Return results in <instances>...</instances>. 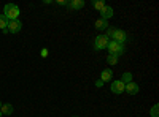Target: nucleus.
Listing matches in <instances>:
<instances>
[{
    "label": "nucleus",
    "mask_w": 159,
    "mask_h": 117,
    "mask_svg": "<svg viewBox=\"0 0 159 117\" xmlns=\"http://www.w3.org/2000/svg\"><path fill=\"white\" fill-rule=\"evenodd\" d=\"M21 15V11H19V6L15 5V3H7L5 8H3V16L8 19V21H15L18 19Z\"/></svg>",
    "instance_id": "obj_1"
},
{
    "label": "nucleus",
    "mask_w": 159,
    "mask_h": 117,
    "mask_svg": "<svg viewBox=\"0 0 159 117\" xmlns=\"http://www.w3.org/2000/svg\"><path fill=\"white\" fill-rule=\"evenodd\" d=\"M107 49H108V52H110L111 56H116V57L123 56V54L126 52L124 44H119V43H116V41H113V40H111V41H108Z\"/></svg>",
    "instance_id": "obj_2"
},
{
    "label": "nucleus",
    "mask_w": 159,
    "mask_h": 117,
    "mask_svg": "<svg viewBox=\"0 0 159 117\" xmlns=\"http://www.w3.org/2000/svg\"><path fill=\"white\" fill-rule=\"evenodd\" d=\"M108 41H110V38H107L105 35H99V36H96V40H94V49H96V51L107 49Z\"/></svg>",
    "instance_id": "obj_3"
},
{
    "label": "nucleus",
    "mask_w": 159,
    "mask_h": 117,
    "mask_svg": "<svg viewBox=\"0 0 159 117\" xmlns=\"http://www.w3.org/2000/svg\"><path fill=\"white\" fill-rule=\"evenodd\" d=\"M111 38H113V41H116V43H119V44H124V41L127 40V35H126V32H124V30L115 29V32H113Z\"/></svg>",
    "instance_id": "obj_4"
},
{
    "label": "nucleus",
    "mask_w": 159,
    "mask_h": 117,
    "mask_svg": "<svg viewBox=\"0 0 159 117\" xmlns=\"http://www.w3.org/2000/svg\"><path fill=\"white\" fill-rule=\"evenodd\" d=\"M21 29H22V22H21L19 19L8 21V27H7V30H8L10 33H18V32H21Z\"/></svg>",
    "instance_id": "obj_5"
},
{
    "label": "nucleus",
    "mask_w": 159,
    "mask_h": 117,
    "mask_svg": "<svg viewBox=\"0 0 159 117\" xmlns=\"http://www.w3.org/2000/svg\"><path fill=\"white\" fill-rule=\"evenodd\" d=\"M110 90H111V94L119 95V94H123V92H124V84L119 81V79H118V81H113L111 86H110Z\"/></svg>",
    "instance_id": "obj_6"
},
{
    "label": "nucleus",
    "mask_w": 159,
    "mask_h": 117,
    "mask_svg": "<svg viewBox=\"0 0 159 117\" xmlns=\"http://www.w3.org/2000/svg\"><path fill=\"white\" fill-rule=\"evenodd\" d=\"M124 92H127L129 95H137L139 94V86L132 81V82H129V84L124 86Z\"/></svg>",
    "instance_id": "obj_7"
},
{
    "label": "nucleus",
    "mask_w": 159,
    "mask_h": 117,
    "mask_svg": "<svg viewBox=\"0 0 159 117\" xmlns=\"http://www.w3.org/2000/svg\"><path fill=\"white\" fill-rule=\"evenodd\" d=\"M113 15H115V11H113V8L111 6H105L102 11H100V19H105V21H108L110 18H113Z\"/></svg>",
    "instance_id": "obj_8"
},
{
    "label": "nucleus",
    "mask_w": 159,
    "mask_h": 117,
    "mask_svg": "<svg viewBox=\"0 0 159 117\" xmlns=\"http://www.w3.org/2000/svg\"><path fill=\"white\" fill-rule=\"evenodd\" d=\"M111 76H113L111 68H105V70L102 71V74H100V81H102V82H108V81H111Z\"/></svg>",
    "instance_id": "obj_9"
},
{
    "label": "nucleus",
    "mask_w": 159,
    "mask_h": 117,
    "mask_svg": "<svg viewBox=\"0 0 159 117\" xmlns=\"http://www.w3.org/2000/svg\"><path fill=\"white\" fill-rule=\"evenodd\" d=\"M67 6H70L72 10H81L84 6V2L83 0H72V2H69Z\"/></svg>",
    "instance_id": "obj_10"
},
{
    "label": "nucleus",
    "mask_w": 159,
    "mask_h": 117,
    "mask_svg": "<svg viewBox=\"0 0 159 117\" xmlns=\"http://www.w3.org/2000/svg\"><path fill=\"white\" fill-rule=\"evenodd\" d=\"M96 29H97V30H107V29H108V21L97 19V21H96Z\"/></svg>",
    "instance_id": "obj_11"
},
{
    "label": "nucleus",
    "mask_w": 159,
    "mask_h": 117,
    "mask_svg": "<svg viewBox=\"0 0 159 117\" xmlns=\"http://www.w3.org/2000/svg\"><path fill=\"white\" fill-rule=\"evenodd\" d=\"M0 112H2V115H10L13 114V106L8 105V103H3L2 108H0Z\"/></svg>",
    "instance_id": "obj_12"
},
{
    "label": "nucleus",
    "mask_w": 159,
    "mask_h": 117,
    "mask_svg": "<svg viewBox=\"0 0 159 117\" xmlns=\"http://www.w3.org/2000/svg\"><path fill=\"white\" fill-rule=\"evenodd\" d=\"M119 81H121L124 86H126V84H129V82H132V73H129V71L123 73V76H121V79H119Z\"/></svg>",
    "instance_id": "obj_13"
},
{
    "label": "nucleus",
    "mask_w": 159,
    "mask_h": 117,
    "mask_svg": "<svg viewBox=\"0 0 159 117\" xmlns=\"http://www.w3.org/2000/svg\"><path fill=\"white\" fill-rule=\"evenodd\" d=\"M92 6H94L96 10H99V13L105 8V6H107V5H105V2H103V0H96V2L94 3H92Z\"/></svg>",
    "instance_id": "obj_14"
},
{
    "label": "nucleus",
    "mask_w": 159,
    "mask_h": 117,
    "mask_svg": "<svg viewBox=\"0 0 159 117\" xmlns=\"http://www.w3.org/2000/svg\"><path fill=\"white\" fill-rule=\"evenodd\" d=\"M7 27H8V19H7L3 15H0V29L5 30Z\"/></svg>",
    "instance_id": "obj_15"
},
{
    "label": "nucleus",
    "mask_w": 159,
    "mask_h": 117,
    "mask_svg": "<svg viewBox=\"0 0 159 117\" xmlns=\"http://www.w3.org/2000/svg\"><path fill=\"white\" fill-rule=\"evenodd\" d=\"M107 63H110V65H116V63H118V57L108 54V57H107Z\"/></svg>",
    "instance_id": "obj_16"
},
{
    "label": "nucleus",
    "mask_w": 159,
    "mask_h": 117,
    "mask_svg": "<svg viewBox=\"0 0 159 117\" xmlns=\"http://www.w3.org/2000/svg\"><path fill=\"white\" fill-rule=\"evenodd\" d=\"M151 117H159V114H157V105H154L151 108Z\"/></svg>",
    "instance_id": "obj_17"
},
{
    "label": "nucleus",
    "mask_w": 159,
    "mask_h": 117,
    "mask_svg": "<svg viewBox=\"0 0 159 117\" xmlns=\"http://www.w3.org/2000/svg\"><path fill=\"white\" fill-rule=\"evenodd\" d=\"M113 32H115V29H113V27H108V29H107V35H105V36L110 38V36L113 35Z\"/></svg>",
    "instance_id": "obj_18"
},
{
    "label": "nucleus",
    "mask_w": 159,
    "mask_h": 117,
    "mask_svg": "<svg viewBox=\"0 0 159 117\" xmlns=\"http://www.w3.org/2000/svg\"><path fill=\"white\" fill-rule=\"evenodd\" d=\"M57 5H69V2H65V0H57Z\"/></svg>",
    "instance_id": "obj_19"
},
{
    "label": "nucleus",
    "mask_w": 159,
    "mask_h": 117,
    "mask_svg": "<svg viewBox=\"0 0 159 117\" xmlns=\"http://www.w3.org/2000/svg\"><path fill=\"white\" fill-rule=\"evenodd\" d=\"M48 56V49H42V57H46Z\"/></svg>",
    "instance_id": "obj_20"
},
{
    "label": "nucleus",
    "mask_w": 159,
    "mask_h": 117,
    "mask_svg": "<svg viewBox=\"0 0 159 117\" xmlns=\"http://www.w3.org/2000/svg\"><path fill=\"white\" fill-rule=\"evenodd\" d=\"M96 86H97V87H102V86H103V82H102L100 79H97V81H96Z\"/></svg>",
    "instance_id": "obj_21"
},
{
    "label": "nucleus",
    "mask_w": 159,
    "mask_h": 117,
    "mask_svg": "<svg viewBox=\"0 0 159 117\" xmlns=\"http://www.w3.org/2000/svg\"><path fill=\"white\" fill-rule=\"evenodd\" d=\"M2 105H3V103H2V101H0V108H2Z\"/></svg>",
    "instance_id": "obj_22"
},
{
    "label": "nucleus",
    "mask_w": 159,
    "mask_h": 117,
    "mask_svg": "<svg viewBox=\"0 0 159 117\" xmlns=\"http://www.w3.org/2000/svg\"><path fill=\"white\" fill-rule=\"evenodd\" d=\"M0 117H2V112H0Z\"/></svg>",
    "instance_id": "obj_23"
},
{
    "label": "nucleus",
    "mask_w": 159,
    "mask_h": 117,
    "mask_svg": "<svg viewBox=\"0 0 159 117\" xmlns=\"http://www.w3.org/2000/svg\"><path fill=\"white\" fill-rule=\"evenodd\" d=\"M75 117H78V115H75Z\"/></svg>",
    "instance_id": "obj_24"
}]
</instances>
